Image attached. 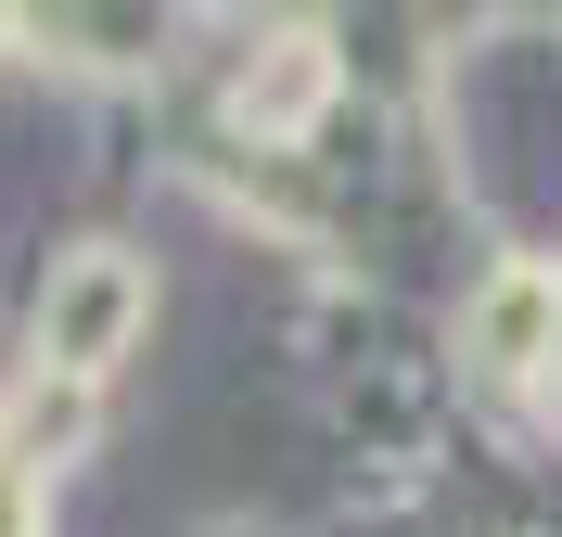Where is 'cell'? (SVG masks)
<instances>
[{"mask_svg": "<svg viewBox=\"0 0 562 537\" xmlns=\"http://www.w3.org/2000/svg\"><path fill=\"white\" fill-rule=\"evenodd\" d=\"M0 537H26V486H13V473H0Z\"/></svg>", "mask_w": 562, "mask_h": 537, "instance_id": "obj_3", "label": "cell"}, {"mask_svg": "<svg viewBox=\"0 0 562 537\" xmlns=\"http://www.w3.org/2000/svg\"><path fill=\"white\" fill-rule=\"evenodd\" d=\"M128 321H140V269L115 244H90V256H65V282H52V307H38V346H52L65 384H90V371L128 346Z\"/></svg>", "mask_w": 562, "mask_h": 537, "instance_id": "obj_1", "label": "cell"}, {"mask_svg": "<svg viewBox=\"0 0 562 537\" xmlns=\"http://www.w3.org/2000/svg\"><path fill=\"white\" fill-rule=\"evenodd\" d=\"M550 321H562V282H537V269H512L486 307V346L498 358H550Z\"/></svg>", "mask_w": 562, "mask_h": 537, "instance_id": "obj_2", "label": "cell"}]
</instances>
